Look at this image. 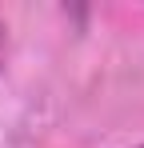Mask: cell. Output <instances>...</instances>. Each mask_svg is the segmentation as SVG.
<instances>
[{"label": "cell", "mask_w": 144, "mask_h": 148, "mask_svg": "<svg viewBox=\"0 0 144 148\" xmlns=\"http://www.w3.org/2000/svg\"><path fill=\"white\" fill-rule=\"evenodd\" d=\"M0 60H4V28H0Z\"/></svg>", "instance_id": "1"}, {"label": "cell", "mask_w": 144, "mask_h": 148, "mask_svg": "<svg viewBox=\"0 0 144 148\" xmlns=\"http://www.w3.org/2000/svg\"><path fill=\"white\" fill-rule=\"evenodd\" d=\"M140 148H144V144H140Z\"/></svg>", "instance_id": "2"}]
</instances>
